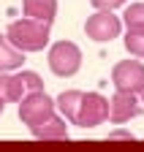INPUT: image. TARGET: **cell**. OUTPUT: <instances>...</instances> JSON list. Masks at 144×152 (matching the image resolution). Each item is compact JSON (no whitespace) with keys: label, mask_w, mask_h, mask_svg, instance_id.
<instances>
[{"label":"cell","mask_w":144,"mask_h":152,"mask_svg":"<svg viewBox=\"0 0 144 152\" xmlns=\"http://www.w3.org/2000/svg\"><path fill=\"white\" fill-rule=\"evenodd\" d=\"M52 30V25H46V22H38V19H16V22H11L8 25V30H6V38L19 49V52H44L46 46H49V33Z\"/></svg>","instance_id":"cell-1"},{"label":"cell","mask_w":144,"mask_h":152,"mask_svg":"<svg viewBox=\"0 0 144 152\" xmlns=\"http://www.w3.org/2000/svg\"><path fill=\"white\" fill-rule=\"evenodd\" d=\"M46 63H49V71L55 76L71 79V76L79 73V68H82V49L74 41H57V44L49 46Z\"/></svg>","instance_id":"cell-2"},{"label":"cell","mask_w":144,"mask_h":152,"mask_svg":"<svg viewBox=\"0 0 144 152\" xmlns=\"http://www.w3.org/2000/svg\"><path fill=\"white\" fill-rule=\"evenodd\" d=\"M55 111H57L55 98H52V95H46L44 90L25 92V98L19 101V120H22L27 128L41 125V122H44V120H49Z\"/></svg>","instance_id":"cell-3"},{"label":"cell","mask_w":144,"mask_h":152,"mask_svg":"<svg viewBox=\"0 0 144 152\" xmlns=\"http://www.w3.org/2000/svg\"><path fill=\"white\" fill-rule=\"evenodd\" d=\"M120 33H122V19L114 16V11H95L84 22V35L90 41H95V44L114 41Z\"/></svg>","instance_id":"cell-4"},{"label":"cell","mask_w":144,"mask_h":152,"mask_svg":"<svg viewBox=\"0 0 144 152\" xmlns=\"http://www.w3.org/2000/svg\"><path fill=\"white\" fill-rule=\"evenodd\" d=\"M106 120H109V101H106L101 92H84L74 125H79V128H98Z\"/></svg>","instance_id":"cell-5"},{"label":"cell","mask_w":144,"mask_h":152,"mask_svg":"<svg viewBox=\"0 0 144 152\" xmlns=\"http://www.w3.org/2000/svg\"><path fill=\"white\" fill-rule=\"evenodd\" d=\"M112 84L114 90H125V92H141L144 90V63L139 60H122L112 68Z\"/></svg>","instance_id":"cell-6"},{"label":"cell","mask_w":144,"mask_h":152,"mask_svg":"<svg viewBox=\"0 0 144 152\" xmlns=\"http://www.w3.org/2000/svg\"><path fill=\"white\" fill-rule=\"evenodd\" d=\"M141 111H144V106H141V101H139L136 92L117 90V92L112 95V101H109V120L117 122V125L131 122L133 117H139Z\"/></svg>","instance_id":"cell-7"},{"label":"cell","mask_w":144,"mask_h":152,"mask_svg":"<svg viewBox=\"0 0 144 152\" xmlns=\"http://www.w3.org/2000/svg\"><path fill=\"white\" fill-rule=\"evenodd\" d=\"M33 136L38 141H65L68 139V128H65V117H57V114H52L49 120H44L41 125L30 128Z\"/></svg>","instance_id":"cell-8"},{"label":"cell","mask_w":144,"mask_h":152,"mask_svg":"<svg viewBox=\"0 0 144 152\" xmlns=\"http://www.w3.org/2000/svg\"><path fill=\"white\" fill-rule=\"evenodd\" d=\"M22 11L30 19L52 25L55 16H57V0H22Z\"/></svg>","instance_id":"cell-9"},{"label":"cell","mask_w":144,"mask_h":152,"mask_svg":"<svg viewBox=\"0 0 144 152\" xmlns=\"http://www.w3.org/2000/svg\"><path fill=\"white\" fill-rule=\"evenodd\" d=\"M25 52H19L6 35H0V73H11L16 68H22Z\"/></svg>","instance_id":"cell-10"},{"label":"cell","mask_w":144,"mask_h":152,"mask_svg":"<svg viewBox=\"0 0 144 152\" xmlns=\"http://www.w3.org/2000/svg\"><path fill=\"white\" fill-rule=\"evenodd\" d=\"M25 84L16 73H0V101L3 103H19L25 98Z\"/></svg>","instance_id":"cell-11"},{"label":"cell","mask_w":144,"mask_h":152,"mask_svg":"<svg viewBox=\"0 0 144 152\" xmlns=\"http://www.w3.org/2000/svg\"><path fill=\"white\" fill-rule=\"evenodd\" d=\"M82 90H65V92H60L57 95V109L63 111V117L68 120V122H74L76 120V111H79V106H82Z\"/></svg>","instance_id":"cell-12"},{"label":"cell","mask_w":144,"mask_h":152,"mask_svg":"<svg viewBox=\"0 0 144 152\" xmlns=\"http://www.w3.org/2000/svg\"><path fill=\"white\" fill-rule=\"evenodd\" d=\"M120 19H122V25L128 27V33L144 35V3H131Z\"/></svg>","instance_id":"cell-13"},{"label":"cell","mask_w":144,"mask_h":152,"mask_svg":"<svg viewBox=\"0 0 144 152\" xmlns=\"http://www.w3.org/2000/svg\"><path fill=\"white\" fill-rule=\"evenodd\" d=\"M125 49H128L133 57L144 60V35H139V33H128V35H125Z\"/></svg>","instance_id":"cell-14"},{"label":"cell","mask_w":144,"mask_h":152,"mask_svg":"<svg viewBox=\"0 0 144 152\" xmlns=\"http://www.w3.org/2000/svg\"><path fill=\"white\" fill-rule=\"evenodd\" d=\"M16 76H19V82L25 84L27 92H33V90H44V79H41L35 71H19Z\"/></svg>","instance_id":"cell-15"},{"label":"cell","mask_w":144,"mask_h":152,"mask_svg":"<svg viewBox=\"0 0 144 152\" xmlns=\"http://www.w3.org/2000/svg\"><path fill=\"white\" fill-rule=\"evenodd\" d=\"M93 3V8L95 11H114V8H120L125 0H90Z\"/></svg>","instance_id":"cell-16"},{"label":"cell","mask_w":144,"mask_h":152,"mask_svg":"<svg viewBox=\"0 0 144 152\" xmlns=\"http://www.w3.org/2000/svg\"><path fill=\"white\" fill-rule=\"evenodd\" d=\"M109 141H133V133H128V130H114V133H109Z\"/></svg>","instance_id":"cell-17"},{"label":"cell","mask_w":144,"mask_h":152,"mask_svg":"<svg viewBox=\"0 0 144 152\" xmlns=\"http://www.w3.org/2000/svg\"><path fill=\"white\" fill-rule=\"evenodd\" d=\"M139 101H141V106H144V90H141V92H139Z\"/></svg>","instance_id":"cell-18"},{"label":"cell","mask_w":144,"mask_h":152,"mask_svg":"<svg viewBox=\"0 0 144 152\" xmlns=\"http://www.w3.org/2000/svg\"><path fill=\"white\" fill-rule=\"evenodd\" d=\"M3 111H6V103H3V101H0V114H3Z\"/></svg>","instance_id":"cell-19"}]
</instances>
